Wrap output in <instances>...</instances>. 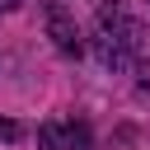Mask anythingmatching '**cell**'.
<instances>
[{"mask_svg":"<svg viewBox=\"0 0 150 150\" xmlns=\"http://www.w3.org/2000/svg\"><path fill=\"white\" fill-rule=\"evenodd\" d=\"M141 47H145L141 19H136L122 0L98 5V61H103L108 70H127L131 61H141Z\"/></svg>","mask_w":150,"mask_h":150,"instance_id":"cell-1","label":"cell"},{"mask_svg":"<svg viewBox=\"0 0 150 150\" xmlns=\"http://www.w3.org/2000/svg\"><path fill=\"white\" fill-rule=\"evenodd\" d=\"M42 23H47V38H52V42H56L66 56H80V52H84L80 23L66 14V5H56V0H52V5H42Z\"/></svg>","mask_w":150,"mask_h":150,"instance_id":"cell-2","label":"cell"},{"mask_svg":"<svg viewBox=\"0 0 150 150\" xmlns=\"http://www.w3.org/2000/svg\"><path fill=\"white\" fill-rule=\"evenodd\" d=\"M38 150H61V131H56V122H42V127H38Z\"/></svg>","mask_w":150,"mask_h":150,"instance_id":"cell-3","label":"cell"},{"mask_svg":"<svg viewBox=\"0 0 150 150\" xmlns=\"http://www.w3.org/2000/svg\"><path fill=\"white\" fill-rule=\"evenodd\" d=\"M19 136H23V127L9 122V117H0V141H19Z\"/></svg>","mask_w":150,"mask_h":150,"instance_id":"cell-4","label":"cell"},{"mask_svg":"<svg viewBox=\"0 0 150 150\" xmlns=\"http://www.w3.org/2000/svg\"><path fill=\"white\" fill-rule=\"evenodd\" d=\"M5 9H14V0H0V14H5Z\"/></svg>","mask_w":150,"mask_h":150,"instance_id":"cell-5","label":"cell"}]
</instances>
